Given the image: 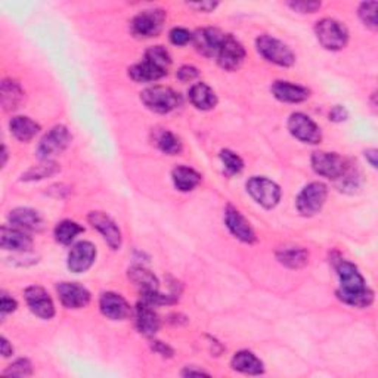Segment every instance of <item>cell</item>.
I'll list each match as a JSON object with an SVG mask.
<instances>
[{"label":"cell","instance_id":"1","mask_svg":"<svg viewBox=\"0 0 378 378\" xmlns=\"http://www.w3.org/2000/svg\"><path fill=\"white\" fill-rule=\"evenodd\" d=\"M336 271L340 279L337 297L343 303L358 309L370 307L374 303V291L367 287L365 278L353 263L340 260L336 264Z\"/></svg>","mask_w":378,"mask_h":378},{"label":"cell","instance_id":"2","mask_svg":"<svg viewBox=\"0 0 378 378\" xmlns=\"http://www.w3.org/2000/svg\"><path fill=\"white\" fill-rule=\"evenodd\" d=\"M171 56L164 46H152L145 52L144 61L129 68V75L136 83H152L167 75Z\"/></svg>","mask_w":378,"mask_h":378},{"label":"cell","instance_id":"3","mask_svg":"<svg viewBox=\"0 0 378 378\" xmlns=\"http://www.w3.org/2000/svg\"><path fill=\"white\" fill-rule=\"evenodd\" d=\"M140 101L150 111L169 114L182 105V97L171 87L151 86L140 93Z\"/></svg>","mask_w":378,"mask_h":378},{"label":"cell","instance_id":"4","mask_svg":"<svg viewBox=\"0 0 378 378\" xmlns=\"http://www.w3.org/2000/svg\"><path fill=\"white\" fill-rule=\"evenodd\" d=\"M315 35H317L318 42L327 51H341L348 44L349 31L337 20L324 18L315 25Z\"/></svg>","mask_w":378,"mask_h":378},{"label":"cell","instance_id":"5","mask_svg":"<svg viewBox=\"0 0 378 378\" xmlns=\"http://www.w3.org/2000/svg\"><path fill=\"white\" fill-rule=\"evenodd\" d=\"M256 47H257V52L266 61L272 62V64L275 66L291 67L295 62V55L290 47L284 42L272 36H267V35L259 36L256 40Z\"/></svg>","mask_w":378,"mask_h":378},{"label":"cell","instance_id":"6","mask_svg":"<svg viewBox=\"0 0 378 378\" xmlns=\"http://www.w3.org/2000/svg\"><path fill=\"white\" fill-rule=\"evenodd\" d=\"M328 197V188L322 182H312L306 185L295 200L297 212L305 217L318 214Z\"/></svg>","mask_w":378,"mask_h":378},{"label":"cell","instance_id":"7","mask_svg":"<svg viewBox=\"0 0 378 378\" xmlns=\"http://www.w3.org/2000/svg\"><path fill=\"white\" fill-rule=\"evenodd\" d=\"M71 142V135L66 126L58 124L47 132L37 147V157L42 161H49L52 157L64 152Z\"/></svg>","mask_w":378,"mask_h":378},{"label":"cell","instance_id":"8","mask_svg":"<svg viewBox=\"0 0 378 378\" xmlns=\"http://www.w3.org/2000/svg\"><path fill=\"white\" fill-rule=\"evenodd\" d=\"M245 188L247 193L259 204V206L264 209H274L278 206V202L281 200V188L274 181L267 178L253 176L251 179H248Z\"/></svg>","mask_w":378,"mask_h":378},{"label":"cell","instance_id":"9","mask_svg":"<svg viewBox=\"0 0 378 378\" xmlns=\"http://www.w3.org/2000/svg\"><path fill=\"white\" fill-rule=\"evenodd\" d=\"M312 169L318 173L319 176L327 179L337 181L340 179L346 171H348V163L337 152H327V151H317L312 154Z\"/></svg>","mask_w":378,"mask_h":378},{"label":"cell","instance_id":"10","mask_svg":"<svg viewBox=\"0 0 378 378\" xmlns=\"http://www.w3.org/2000/svg\"><path fill=\"white\" fill-rule=\"evenodd\" d=\"M164 21L166 12L163 9H147L139 12L132 20L130 30L133 36L139 39H150L160 33Z\"/></svg>","mask_w":378,"mask_h":378},{"label":"cell","instance_id":"11","mask_svg":"<svg viewBox=\"0 0 378 378\" xmlns=\"http://www.w3.org/2000/svg\"><path fill=\"white\" fill-rule=\"evenodd\" d=\"M290 133L303 144L317 145L322 140L319 126L303 113H294L288 118Z\"/></svg>","mask_w":378,"mask_h":378},{"label":"cell","instance_id":"12","mask_svg":"<svg viewBox=\"0 0 378 378\" xmlns=\"http://www.w3.org/2000/svg\"><path fill=\"white\" fill-rule=\"evenodd\" d=\"M216 58L220 68H224L225 71H236L245 59V49L233 36L226 35Z\"/></svg>","mask_w":378,"mask_h":378},{"label":"cell","instance_id":"13","mask_svg":"<svg viewBox=\"0 0 378 378\" xmlns=\"http://www.w3.org/2000/svg\"><path fill=\"white\" fill-rule=\"evenodd\" d=\"M225 36L226 35H224L219 28L206 27L195 31L193 35V42L198 54L206 58H214L217 56V52L224 43Z\"/></svg>","mask_w":378,"mask_h":378},{"label":"cell","instance_id":"14","mask_svg":"<svg viewBox=\"0 0 378 378\" xmlns=\"http://www.w3.org/2000/svg\"><path fill=\"white\" fill-rule=\"evenodd\" d=\"M25 302L36 317L42 319H52L55 317V306L51 295L39 286H31L25 290Z\"/></svg>","mask_w":378,"mask_h":378},{"label":"cell","instance_id":"15","mask_svg":"<svg viewBox=\"0 0 378 378\" xmlns=\"http://www.w3.org/2000/svg\"><path fill=\"white\" fill-rule=\"evenodd\" d=\"M89 224L97 229L113 250L121 247V232L114 220L102 212H90L87 216Z\"/></svg>","mask_w":378,"mask_h":378},{"label":"cell","instance_id":"16","mask_svg":"<svg viewBox=\"0 0 378 378\" xmlns=\"http://www.w3.org/2000/svg\"><path fill=\"white\" fill-rule=\"evenodd\" d=\"M97 259V248L89 241H80L71 247L68 253V269L74 274L89 271Z\"/></svg>","mask_w":378,"mask_h":378},{"label":"cell","instance_id":"17","mask_svg":"<svg viewBox=\"0 0 378 378\" xmlns=\"http://www.w3.org/2000/svg\"><path fill=\"white\" fill-rule=\"evenodd\" d=\"M225 224L236 240L245 244H253L256 241L255 229L251 228L250 222L241 214V212L232 206H228L225 210Z\"/></svg>","mask_w":378,"mask_h":378},{"label":"cell","instance_id":"18","mask_svg":"<svg viewBox=\"0 0 378 378\" xmlns=\"http://www.w3.org/2000/svg\"><path fill=\"white\" fill-rule=\"evenodd\" d=\"M99 309L104 317L113 321H123L128 319L132 315V309L126 298L117 293L108 291L104 293L99 298Z\"/></svg>","mask_w":378,"mask_h":378},{"label":"cell","instance_id":"19","mask_svg":"<svg viewBox=\"0 0 378 378\" xmlns=\"http://www.w3.org/2000/svg\"><path fill=\"white\" fill-rule=\"evenodd\" d=\"M56 291L61 303L67 309H82L90 303V293L75 282H61Z\"/></svg>","mask_w":378,"mask_h":378},{"label":"cell","instance_id":"20","mask_svg":"<svg viewBox=\"0 0 378 378\" xmlns=\"http://www.w3.org/2000/svg\"><path fill=\"white\" fill-rule=\"evenodd\" d=\"M0 245L8 251H28L33 247V238L24 229L20 228H8L2 226L0 229Z\"/></svg>","mask_w":378,"mask_h":378},{"label":"cell","instance_id":"21","mask_svg":"<svg viewBox=\"0 0 378 378\" xmlns=\"http://www.w3.org/2000/svg\"><path fill=\"white\" fill-rule=\"evenodd\" d=\"M135 318H136V328L142 336L145 337H154L160 329V318L159 315L155 313L152 306L147 305L145 302H140L136 306L135 312Z\"/></svg>","mask_w":378,"mask_h":378},{"label":"cell","instance_id":"22","mask_svg":"<svg viewBox=\"0 0 378 378\" xmlns=\"http://www.w3.org/2000/svg\"><path fill=\"white\" fill-rule=\"evenodd\" d=\"M271 90L278 101L288 102V104H300V102H305L310 97V92L307 87L300 86V85H294L291 82H284V80L275 82Z\"/></svg>","mask_w":378,"mask_h":378},{"label":"cell","instance_id":"23","mask_svg":"<svg viewBox=\"0 0 378 378\" xmlns=\"http://www.w3.org/2000/svg\"><path fill=\"white\" fill-rule=\"evenodd\" d=\"M188 94H189V101H191V104L197 109H201V111H209V109H213L217 104V97L214 90L209 85L202 82L193 85Z\"/></svg>","mask_w":378,"mask_h":378},{"label":"cell","instance_id":"24","mask_svg":"<svg viewBox=\"0 0 378 378\" xmlns=\"http://www.w3.org/2000/svg\"><path fill=\"white\" fill-rule=\"evenodd\" d=\"M231 365L232 370L247 375H260L264 372L263 362L255 353H251L248 350H241L238 353H235L231 360Z\"/></svg>","mask_w":378,"mask_h":378},{"label":"cell","instance_id":"25","mask_svg":"<svg viewBox=\"0 0 378 378\" xmlns=\"http://www.w3.org/2000/svg\"><path fill=\"white\" fill-rule=\"evenodd\" d=\"M9 220L12 226L24 231H40L43 225L42 216L36 210L27 207L12 210L9 213Z\"/></svg>","mask_w":378,"mask_h":378},{"label":"cell","instance_id":"26","mask_svg":"<svg viewBox=\"0 0 378 378\" xmlns=\"http://www.w3.org/2000/svg\"><path fill=\"white\" fill-rule=\"evenodd\" d=\"M0 101L5 111H15L24 101V90L18 82L15 80H4L0 86Z\"/></svg>","mask_w":378,"mask_h":378},{"label":"cell","instance_id":"27","mask_svg":"<svg viewBox=\"0 0 378 378\" xmlns=\"http://www.w3.org/2000/svg\"><path fill=\"white\" fill-rule=\"evenodd\" d=\"M171 181L178 191L189 193V191H194V189L200 185L201 175L191 167L178 166L171 171Z\"/></svg>","mask_w":378,"mask_h":378},{"label":"cell","instance_id":"28","mask_svg":"<svg viewBox=\"0 0 378 378\" xmlns=\"http://www.w3.org/2000/svg\"><path fill=\"white\" fill-rule=\"evenodd\" d=\"M9 129H11V133L20 142H30L40 132V126L35 120H31L24 116H18V117H13L9 121Z\"/></svg>","mask_w":378,"mask_h":378},{"label":"cell","instance_id":"29","mask_svg":"<svg viewBox=\"0 0 378 378\" xmlns=\"http://www.w3.org/2000/svg\"><path fill=\"white\" fill-rule=\"evenodd\" d=\"M276 259L281 264L290 267V269H300L306 266L309 262V253L305 248L290 247V248H281L276 253Z\"/></svg>","mask_w":378,"mask_h":378},{"label":"cell","instance_id":"30","mask_svg":"<svg viewBox=\"0 0 378 378\" xmlns=\"http://www.w3.org/2000/svg\"><path fill=\"white\" fill-rule=\"evenodd\" d=\"M129 278L140 288V293L159 290V279L155 275L142 266H135L129 271Z\"/></svg>","mask_w":378,"mask_h":378},{"label":"cell","instance_id":"31","mask_svg":"<svg viewBox=\"0 0 378 378\" xmlns=\"http://www.w3.org/2000/svg\"><path fill=\"white\" fill-rule=\"evenodd\" d=\"M83 232L85 228L78 225L77 222H73V220H62V222L58 224L55 228V240L62 245H68L75 240L77 235H80Z\"/></svg>","mask_w":378,"mask_h":378},{"label":"cell","instance_id":"32","mask_svg":"<svg viewBox=\"0 0 378 378\" xmlns=\"http://www.w3.org/2000/svg\"><path fill=\"white\" fill-rule=\"evenodd\" d=\"M155 144L159 150L167 155H178L182 151L181 139L170 130H161L155 138Z\"/></svg>","mask_w":378,"mask_h":378},{"label":"cell","instance_id":"33","mask_svg":"<svg viewBox=\"0 0 378 378\" xmlns=\"http://www.w3.org/2000/svg\"><path fill=\"white\" fill-rule=\"evenodd\" d=\"M58 171H59L58 164L49 160V161H44L43 164L31 167L27 173H24L23 175V181H40L44 178L54 176L55 173H58Z\"/></svg>","mask_w":378,"mask_h":378},{"label":"cell","instance_id":"34","mask_svg":"<svg viewBox=\"0 0 378 378\" xmlns=\"http://www.w3.org/2000/svg\"><path fill=\"white\" fill-rule=\"evenodd\" d=\"M220 160H222L225 171L228 173L229 176L238 175V173H241L244 169V161H243L241 157L238 154L232 152L231 150L220 151Z\"/></svg>","mask_w":378,"mask_h":378},{"label":"cell","instance_id":"35","mask_svg":"<svg viewBox=\"0 0 378 378\" xmlns=\"http://www.w3.org/2000/svg\"><path fill=\"white\" fill-rule=\"evenodd\" d=\"M377 8H378L377 2H365L359 6V18L371 30L378 28Z\"/></svg>","mask_w":378,"mask_h":378},{"label":"cell","instance_id":"36","mask_svg":"<svg viewBox=\"0 0 378 378\" xmlns=\"http://www.w3.org/2000/svg\"><path fill=\"white\" fill-rule=\"evenodd\" d=\"M33 374V365L28 359H17L5 370V375L12 377H28Z\"/></svg>","mask_w":378,"mask_h":378},{"label":"cell","instance_id":"37","mask_svg":"<svg viewBox=\"0 0 378 378\" xmlns=\"http://www.w3.org/2000/svg\"><path fill=\"white\" fill-rule=\"evenodd\" d=\"M170 42L175 46H185L193 40V33L183 27H176L170 31Z\"/></svg>","mask_w":378,"mask_h":378},{"label":"cell","instance_id":"38","mask_svg":"<svg viewBox=\"0 0 378 378\" xmlns=\"http://www.w3.org/2000/svg\"><path fill=\"white\" fill-rule=\"evenodd\" d=\"M176 75H178V78L181 82L189 83V82L195 80V78L200 75V71H198V68H195L193 66H183V67L179 68Z\"/></svg>","mask_w":378,"mask_h":378},{"label":"cell","instance_id":"39","mask_svg":"<svg viewBox=\"0 0 378 378\" xmlns=\"http://www.w3.org/2000/svg\"><path fill=\"white\" fill-rule=\"evenodd\" d=\"M288 6L302 13H313L321 8L319 2H290Z\"/></svg>","mask_w":378,"mask_h":378},{"label":"cell","instance_id":"40","mask_svg":"<svg viewBox=\"0 0 378 378\" xmlns=\"http://www.w3.org/2000/svg\"><path fill=\"white\" fill-rule=\"evenodd\" d=\"M348 117H349L348 109H346V108L341 106V105H336V106L329 111V120H331V121L341 123V121H344V120H348Z\"/></svg>","mask_w":378,"mask_h":378},{"label":"cell","instance_id":"41","mask_svg":"<svg viewBox=\"0 0 378 378\" xmlns=\"http://www.w3.org/2000/svg\"><path fill=\"white\" fill-rule=\"evenodd\" d=\"M17 302H15V298L9 297L8 294H2V302H0V310H2V315L6 313H12L15 309H17Z\"/></svg>","mask_w":378,"mask_h":378},{"label":"cell","instance_id":"42","mask_svg":"<svg viewBox=\"0 0 378 378\" xmlns=\"http://www.w3.org/2000/svg\"><path fill=\"white\" fill-rule=\"evenodd\" d=\"M152 350L157 352L159 355H161V356H167V358L173 356V349L170 348V346H167L166 343H163V341H154Z\"/></svg>","mask_w":378,"mask_h":378},{"label":"cell","instance_id":"43","mask_svg":"<svg viewBox=\"0 0 378 378\" xmlns=\"http://www.w3.org/2000/svg\"><path fill=\"white\" fill-rule=\"evenodd\" d=\"M219 4L216 2H198V4H188L189 8H194L201 12H213Z\"/></svg>","mask_w":378,"mask_h":378},{"label":"cell","instance_id":"44","mask_svg":"<svg viewBox=\"0 0 378 378\" xmlns=\"http://www.w3.org/2000/svg\"><path fill=\"white\" fill-rule=\"evenodd\" d=\"M182 375L183 377H200V375H210V374L204 370H197L195 367H186L182 371Z\"/></svg>","mask_w":378,"mask_h":378},{"label":"cell","instance_id":"45","mask_svg":"<svg viewBox=\"0 0 378 378\" xmlns=\"http://www.w3.org/2000/svg\"><path fill=\"white\" fill-rule=\"evenodd\" d=\"M0 352H2V355L5 358H8V356H11L13 353L12 346L9 344V341L5 337H2V340H0Z\"/></svg>","mask_w":378,"mask_h":378},{"label":"cell","instance_id":"46","mask_svg":"<svg viewBox=\"0 0 378 378\" xmlns=\"http://www.w3.org/2000/svg\"><path fill=\"white\" fill-rule=\"evenodd\" d=\"M365 159H368L370 164L375 169L377 167V150H374V148L367 150L365 151Z\"/></svg>","mask_w":378,"mask_h":378},{"label":"cell","instance_id":"47","mask_svg":"<svg viewBox=\"0 0 378 378\" xmlns=\"http://www.w3.org/2000/svg\"><path fill=\"white\" fill-rule=\"evenodd\" d=\"M6 160H8V151H6V147L4 145L2 147V166L5 167V164H6Z\"/></svg>","mask_w":378,"mask_h":378}]
</instances>
